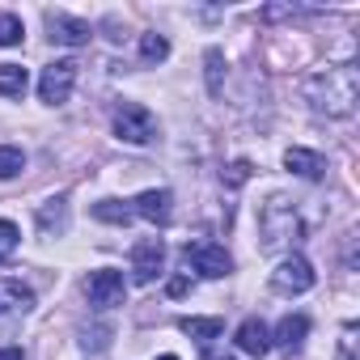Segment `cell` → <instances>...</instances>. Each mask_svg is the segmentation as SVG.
I'll return each instance as SVG.
<instances>
[{
	"label": "cell",
	"mask_w": 360,
	"mask_h": 360,
	"mask_svg": "<svg viewBox=\"0 0 360 360\" xmlns=\"http://www.w3.org/2000/svg\"><path fill=\"white\" fill-rule=\"evenodd\" d=\"M305 94H309V102H314L318 110H326V115L343 119V115H352V110H356L360 77H356V68H352V64H339V68L318 72V77L305 85Z\"/></svg>",
	"instance_id": "obj_1"
},
{
	"label": "cell",
	"mask_w": 360,
	"mask_h": 360,
	"mask_svg": "<svg viewBox=\"0 0 360 360\" xmlns=\"http://www.w3.org/2000/svg\"><path fill=\"white\" fill-rule=\"evenodd\" d=\"M115 136H119L123 144H153V140H157V119H153V110L140 106V102H123V106L115 110Z\"/></svg>",
	"instance_id": "obj_2"
},
{
	"label": "cell",
	"mask_w": 360,
	"mask_h": 360,
	"mask_svg": "<svg viewBox=\"0 0 360 360\" xmlns=\"http://www.w3.org/2000/svg\"><path fill=\"white\" fill-rule=\"evenodd\" d=\"M259 225H263V246H267V250H276V246H284V242H297V233H301L297 212H292V208H284L280 200L263 208Z\"/></svg>",
	"instance_id": "obj_3"
},
{
	"label": "cell",
	"mask_w": 360,
	"mask_h": 360,
	"mask_svg": "<svg viewBox=\"0 0 360 360\" xmlns=\"http://www.w3.org/2000/svg\"><path fill=\"white\" fill-rule=\"evenodd\" d=\"M72 85H77V64H72V60H56V64H47L43 77H39V98H43L47 106H64V102L72 98Z\"/></svg>",
	"instance_id": "obj_4"
},
{
	"label": "cell",
	"mask_w": 360,
	"mask_h": 360,
	"mask_svg": "<svg viewBox=\"0 0 360 360\" xmlns=\"http://www.w3.org/2000/svg\"><path fill=\"white\" fill-rule=\"evenodd\" d=\"M85 297H89L98 309H115V305H123V301H127L123 271H115V267H98V271H89V280H85Z\"/></svg>",
	"instance_id": "obj_5"
},
{
	"label": "cell",
	"mask_w": 360,
	"mask_h": 360,
	"mask_svg": "<svg viewBox=\"0 0 360 360\" xmlns=\"http://www.w3.org/2000/svg\"><path fill=\"white\" fill-rule=\"evenodd\" d=\"M271 288L284 292V297L309 292V288H314V267H309V259H305V255H288V259L271 271Z\"/></svg>",
	"instance_id": "obj_6"
},
{
	"label": "cell",
	"mask_w": 360,
	"mask_h": 360,
	"mask_svg": "<svg viewBox=\"0 0 360 360\" xmlns=\"http://www.w3.org/2000/svg\"><path fill=\"white\" fill-rule=\"evenodd\" d=\"M165 267V242L161 238H144L131 246V280L136 284H153Z\"/></svg>",
	"instance_id": "obj_7"
},
{
	"label": "cell",
	"mask_w": 360,
	"mask_h": 360,
	"mask_svg": "<svg viewBox=\"0 0 360 360\" xmlns=\"http://www.w3.org/2000/svg\"><path fill=\"white\" fill-rule=\"evenodd\" d=\"M187 263H191L200 276H208V280H221V276H229V271H233L229 250H225V246H217V242H195V246H187Z\"/></svg>",
	"instance_id": "obj_8"
},
{
	"label": "cell",
	"mask_w": 360,
	"mask_h": 360,
	"mask_svg": "<svg viewBox=\"0 0 360 360\" xmlns=\"http://www.w3.org/2000/svg\"><path fill=\"white\" fill-rule=\"evenodd\" d=\"M47 30H51V43H60V47H85L94 34L89 22L68 18V13H47Z\"/></svg>",
	"instance_id": "obj_9"
},
{
	"label": "cell",
	"mask_w": 360,
	"mask_h": 360,
	"mask_svg": "<svg viewBox=\"0 0 360 360\" xmlns=\"http://www.w3.org/2000/svg\"><path fill=\"white\" fill-rule=\"evenodd\" d=\"M34 309V292L22 280H0V322L5 318H22Z\"/></svg>",
	"instance_id": "obj_10"
},
{
	"label": "cell",
	"mask_w": 360,
	"mask_h": 360,
	"mask_svg": "<svg viewBox=\"0 0 360 360\" xmlns=\"http://www.w3.org/2000/svg\"><path fill=\"white\" fill-rule=\"evenodd\" d=\"M131 212L144 217V221H153V225H165V221L174 217V195H169L165 187H161V191H140Z\"/></svg>",
	"instance_id": "obj_11"
},
{
	"label": "cell",
	"mask_w": 360,
	"mask_h": 360,
	"mask_svg": "<svg viewBox=\"0 0 360 360\" xmlns=\"http://www.w3.org/2000/svg\"><path fill=\"white\" fill-rule=\"evenodd\" d=\"M305 335H309V318H305V314H288V318L276 326V347H280L284 356H297V352L305 347Z\"/></svg>",
	"instance_id": "obj_12"
},
{
	"label": "cell",
	"mask_w": 360,
	"mask_h": 360,
	"mask_svg": "<svg viewBox=\"0 0 360 360\" xmlns=\"http://www.w3.org/2000/svg\"><path fill=\"white\" fill-rule=\"evenodd\" d=\"M238 347H242L246 356H267V352H271V330H267L259 318H246V322L238 326Z\"/></svg>",
	"instance_id": "obj_13"
},
{
	"label": "cell",
	"mask_w": 360,
	"mask_h": 360,
	"mask_svg": "<svg viewBox=\"0 0 360 360\" xmlns=\"http://www.w3.org/2000/svg\"><path fill=\"white\" fill-rule=\"evenodd\" d=\"M284 165L292 169V174H301V178H322V157L318 153H309V148H288L284 153Z\"/></svg>",
	"instance_id": "obj_14"
},
{
	"label": "cell",
	"mask_w": 360,
	"mask_h": 360,
	"mask_svg": "<svg viewBox=\"0 0 360 360\" xmlns=\"http://www.w3.org/2000/svg\"><path fill=\"white\" fill-rule=\"evenodd\" d=\"M30 85V72L22 64H0V98H22Z\"/></svg>",
	"instance_id": "obj_15"
},
{
	"label": "cell",
	"mask_w": 360,
	"mask_h": 360,
	"mask_svg": "<svg viewBox=\"0 0 360 360\" xmlns=\"http://www.w3.org/2000/svg\"><path fill=\"white\" fill-rule=\"evenodd\" d=\"M183 330H187L200 347H208V343L225 330V322H221V318H183Z\"/></svg>",
	"instance_id": "obj_16"
},
{
	"label": "cell",
	"mask_w": 360,
	"mask_h": 360,
	"mask_svg": "<svg viewBox=\"0 0 360 360\" xmlns=\"http://www.w3.org/2000/svg\"><path fill=\"white\" fill-rule=\"evenodd\" d=\"M94 217L106 221V225H127L136 212H131L127 204H119V200H102V204H94Z\"/></svg>",
	"instance_id": "obj_17"
},
{
	"label": "cell",
	"mask_w": 360,
	"mask_h": 360,
	"mask_svg": "<svg viewBox=\"0 0 360 360\" xmlns=\"http://www.w3.org/2000/svg\"><path fill=\"white\" fill-rule=\"evenodd\" d=\"M26 169V153L18 144H0V178H18Z\"/></svg>",
	"instance_id": "obj_18"
},
{
	"label": "cell",
	"mask_w": 360,
	"mask_h": 360,
	"mask_svg": "<svg viewBox=\"0 0 360 360\" xmlns=\"http://www.w3.org/2000/svg\"><path fill=\"white\" fill-rule=\"evenodd\" d=\"M22 39H26V26H22V18H13V13H0V47H22Z\"/></svg>",
	"instance_id": "obj_19"
},
{
	"label": "cell",
	"mask_w": 360,
	"mask_h": 360,
	"mask_svg": "<svg viewBox=\"0 0 360 360\" xmlns=\"http://www.w3.org/2000/svg\"><path fill=\"white\" fill-rule=\"evenodd\" d=\"M140 56H144L148 64H161V60L169 56V43H165L161 34H144V39H140Z\"/></svg>",
	"instance_id": "obj_20"
},
{
	"label": "cell",
	"mask_w": 360,
	"mask_h": 360,
	"mask_svg": "<svg viewBox=\"0 0 360 360\" xmlns=\"http://www.w3.org/2000/svg\"><path fill=\"white\" fill-rule=\"evenodd\" d=\"M22 246V233H18V225L13 221H0V255H13Z\"/></svg>",
	"instance_id": "obj_21"
},
{
	"label": "cell",
	"mask_w": 360,
	"mask_h": 360,
	"mask_svg": "<svg viewBox=\"0 0 360 360\" xmlns=\"http://www.w3.org/2000/svg\"><path fill=\"white\" fill-rule=\"evenodd\" d=\"M51 225H56V229L64 225V200H51V204L43 208V229H51Z\"/></svg>",
	"instance_id": "obj_22"
},
{
	"label": "cell",
	"mask_w": 360,
	"mask_h": 360,
	"mask_svg": "<svg viewBox=\"0 0 360 360\" xmlns=\"http://www.w3.org/2000/svg\"><path fill=\"white\" fill-rule=\"evenodd\" d=\"M246 178H250V161H233L229 174H225V187H242Z\"/></svg>",
	"instance_id": "obj_23"
},
{
	"label": "cell",
	"mask_w": 360,
	"mask_h": 360,
	"mask_svg": "<svg viewBox=\"0 0 360 360\" xmlns=\"http://www.w3.org/2000/svg\"><path fill=\"white\" fill-rule=\"evenodd\" d=\"M208 89L221 94V51H208Z\"/></svg>",
	"instance_id": "obj_24"
},
{
	"label": "cell",
	"mask_w": 360,
	"mask_h": 360,
	"mask_svg": "<svg viewBox=\"0 0 360 360\" xmlns=\"http://www.w3.org/2000/svg\"><path fill=\"white\" fill-rule=\"evenodd\" d=\"M187 288H191V280H187V276H174V280H169V297H183Z\"/></svg>",
	"instance_id": "obj_25"
},
{
	"label": "cell",
	"mask_w": 360,
	"mask_h": 360,
	"mask_svg": "<svg viewBox=\"0 0 360 360\" xmlns=\"http://www.w3.org/2000/svg\"><path fill=\"white\" fill-rule=\"evenodd\" d=\"M0 360H26L22 347H0Z\"/></svg>",
	"instance_id": "obj_26"
},
{
	"label": "cell",
	"mask_w": 360,
	"mask_h": 360,
	"mask_svg": "<svg viewBox=\"0 0 360 360\" xmlns=\"http://www.w3.org/2000/svg\"><path fill=\"white\" fill-rule=\"evenodd\" d=\"M157 360H178V356H157Z\"/></svg>",
	"instance_id": "obj_27"
}]
</instances>
